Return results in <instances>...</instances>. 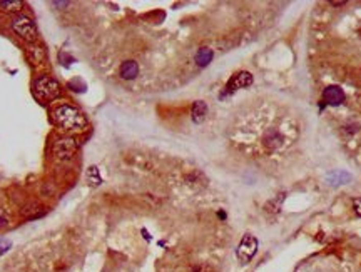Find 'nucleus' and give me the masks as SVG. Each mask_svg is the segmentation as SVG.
<instances>
[{
	"instance_id": "f257e3e1",
	"label": "nucleus",
	"mask_w": 361,
	"mask_h": 272,
	"mask_svg": "<svg viewBox=\"0 0 361 272\" xmlns=\"http://www.w3.org/2000/svg\"><path fill=\"white\" fill-rule=\"evenodd\" d=\"M52 120L57 127L67 132H79L87 127V120L79 108L72 105H59L52 111Z\"/></svg>"
},
{
	"instance_id": "f03ea898",
	"label": "nucleus",
	"mask_w": 361,
	"mask_h": 272,
	"mask_svg": "<svg viewBox=\"0 0 361 272\" xmlns=\"http://www.w3.org/2000/svg\"><path fill=\"white\" fill-rule=\"evenodd\" d=\"M34 92L40 100H54L60 97L62 87H60V84L54 77L40 75L37 80L34 82Z\"/></svg>"
},
{
	"instance_id": "7ed1b4c3",
	"label": "nucleus",
	"mask_w": 361,
	"mask_h": 272,
	"mask_svg": "<svg viewBox=\"0 0 361 272\" xmlns=\"http://www.w3.org/2000/svg\"><path fill=\"white\" fill-rule=\"evenodd\" d=\"M12 29H14V32L23 40L27 42L37 40V27H35L34 20L27 15H17L15 19L12 20Z\"/></svg>"
},
{
	"instance_id": "20e7f679",
	"label": "nucleus",
	"mask_w": 361,
	"mask_h": 272,
	"mask_svg": "<svg viewBox=\"0 0 361 272\" xmlns=\"http://www.w3.org/2000/svg\"><path fill=\"white\" fill-rule=\"evenodd\" d=\"M257 246H260V242H257V239L254 237L252 234H246L243 239H241V242L238 246V259L241 262H249L252 257L256 256V252H257Z\"/></svg>"
},
{
	"instance_id": "39448f33",
	"label": "nucleus",
	"mask_w": 361,
	"mask_h": 272,
	"mask_svg": "<svg viewBox=\"0 0 361 272\" xmlns=\"http://www.w3.org/2000/svg\"><path fill=\"white\" fill-rule=\"evenodd\" d=\"M54 155L59 157V159L62 160H69L74 157L75 150H77V142L75 139L72 137H62V139H57L56 142H54Z\"/></svg>"
},
{
	"instance_id": "423d86ee",
	"label": "nucleus",
	"mask_w": 361,
	"mask_h": 272,
	"mask_svg": "<svg viewBox=\"0 0 361 272\" xmlns=\"http://www.w3.org/2000/svg\"><path fill=\"white\" fill-rule=\"evenodd\" d=\"M252 84V75L249 74L248 70H241V72H236L229 80L226 84V89H224V94H234L236 90L239 89H246L249 87Z\"/></svg>"
},
{
	"instance_id": "0eeeda50",
	"label": "nucleus",
	"mask_w": 361,
	"mask_h": 272,
	"mask_svg": "<svg viewBox=\"0 0 361 272\" xmlns=\"http://www.w3.org/2000/svg\"><path fill=\"white\" fill-rule=\"evenodd\" d=\"M345 92H343V89L338 87V86H329L323 90V104L324 105H341L343 102H345Z\"/></svg>"
},
{
	"instance_id": "6e6552de",
	"label": "nucleus",
	"mask_w": 361,
	"mask_h": 272,
	"mask_svg": "<svg viewBox=\"0 0 361 272\" xmlns=\"http://www.w3.org/2000/svg\"><path fill=\"white\" fill-rule=\"evenodd\" d=\"M119 74L124 80H132V78H136L137 74H139V64H137L136 60H125V62H122V65H120Z\"/></svg>"
},
{
	"instance_id": "1a4fd4ad",
	"label": "nucleus",
	"mask_w": 361,
	"mask_h": 272,
	"mask_svg": "<svg viewBox=\"0 0 361 272\" xmlns=\"http://www.w3.org/2000/svg\"><path fill=\"white\" fill-rule=\"evenodd\" d=\"M208 116V104L202 100H196L194 104H192V108H191V117H192V122L194 124H201L204 119Z\"/></svg>"
},
{
	"instance_id": "9d476101",
	"label": "nucleus",
	"mask_w": 361,
	"mask_h": 272,
	"mask_svg": "<svg viewBox=\"0 0 361 272\" xmlns=\"http://www.w3.org/2000/svg\"><path fill=\"white\" fill-rule=\"evenodd\" d=\"M350 180H351V175L345 171H334L328 175V182L331 185H343V184H348Z\"/></svg>"
},
{
	"instance_id": "9b49d317",
	"label": "nucleus",
	"mask_w": 361,
	"mask_h": 272,
	"mask_svg": "<svg viewBox=\"0 0 361 272\" xmlns=\"http://www.w3.org/2000/svg\"><path fill=\"white\" fill-rule=\"evenodd\" d=\"M213 56L214 53L209 47H201L196 53V64L199 65V67H206V65L211 64V60H213Z\"/></svg>"
},
{
	"instance_id": "f8f14e48",
	"label": "nucleus",
	"mask_w": 361,
	"mask_h": 272,
	"mask_svg": "<svg viewBox=\"0 0 361 272\" xmlns=\"http://www.w3.org/2000/svg\"><path fill=\"white\" fill-rule=\"evenodd\" d=\"M0 7L7 12H20L23 4L20 0H0Z\"/></svg>"
},
{
	"instance_id": "ddd939ff",
	"label": "nucleus",
	"mask_w": 361,
	"mask_h": 272,
	"mask_svg": "<svg viewBox=\"0 0 361 272\" xmlns=\"http://www.w3.org/2000/svg\"><path fill=\"white\" fill-rule=\"evenodd\" d=\"M87 180H89V184L92 185V187H97L100 184V174H99V169L92 166V167H89V171H87Z\"/></svg>"
},
{
	"instance_id": "4468645a",
	"label": "nucleus",
	"mask_w": 361,
	"mask_h": 272,
	"mask_svg": "<svg viewBox=\"0 0 361 272\" xmlns=\"http://www.w3.org/2000/svg\"><path fill=\"white\" fill-rule=\"evenodd\" d=\"M10 249V242L5 239H0V256H2L4 252H7Z\"/></svg>"
},
{
	"instance_id": "2eb2a0df",
	"label": "nucleus",
	"mask_w": 361,
	"mask_h": 272,
	"mask_svg": "<svg viewBox=\"0 0 361 272\" xmlns=\"http://www.w3.org/2000/svg\"><path fill=\"white\" fill-rule=\"evenodd\" d=\"M353 209H354V212H356L358 215H361V197L359 199H354V201H353Z\"/></svg>"
},
{
	"instance_id": "dca6fc26",
	"label": "nucleus",
	"mask_w": 361,
	"mask_h": 272,
	"mask_svg": "<svg viewBox=\"0 0 361 272\" xmlns=\"http://www.w3.org/2000/svg\"><path fill=\"white\" fill-rule=\"evenodd\" d=\"M329 4H331V5H345L346 2H333V0H331Z\"/></svg>"
}]
</instances>
